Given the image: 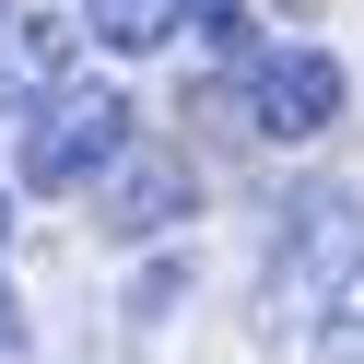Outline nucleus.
Here are the masks:
<instances>
[{
    "label": "nucleus",
    "instance_id": "nucleus-1",
    "mask_svg": "<svg viewBox=\"0 0 364 364\" xmlns=\"http://www.w3.org/2000/svg\"><path fill=\"white\" fill-rule=\"evenodd\" d=\"M353 270H364V188H317L294 235L270 247V317H317Z\"/></svg>",
    "mask_w": 364,
    "mask_h": 364
},
{
    "label": "nucleus",
    "instance_id": "nucleus-2",
    "mask_svg": "<svg viewBox=\"0 0 364 364\" xmlns=\"http://www.w3.org/2000/svg\"><path fill=\"white\" fill-rule=\"evenodd\" d=\"M118 141H129V106L118 95H71V82H59L48 95V118L24 129V188H95L106 165H118Z\"/></svg>",
    "mask_w": 364,
    "mask_h": 364
},
{
    "label": "nucleus",
    "instance_id": "nucleus-3",
    "mask_svg": "<svg viewBox=\"0 0 364 364\" xmlns=\"http://www.w3.org/2000/svg\"><path fill=\"white\" fill-rule=\"evenodd\" d=\"M341 95H353V82H341V59L329 48H282V59H259V82H247V106H259V141H317V129L341 118Z\"/></svg>",
    "mask_w": 364,
    "mask_h": 364
},
{
    "label": "nucleus",
    "instance_id": "nucleus-4",
    "mask_svg": "<svg viewBox=\"0 0 364 364\" xmlns=\"http://www.w3.org/2000/svg\"><path fill=\"white\" fill-rule=\"evenodd\" d=\"M71 59H82V24L71 12H0V106H24V95H59L71 82Z\"/></svg>",
    "mask_w": 364,
    "mask_h": 364
},
{
    "label": "nucleus",
    "instance_id": "nucleus-5",
    "mask_svg": "<svg viewBox=\"0 0 364 364\" xmlns=\"http://www.w3.org/2000/svg\"><path fill=\"white\" fill-rule=\"evenodd\" d=\"M95 212H106V235H165V223L188 212V165H176V153H129V141H118Z\"/></svg>",
    "mask_w": 364,
    "mask_h": 364
},
{
    "label": "nucleus",
    "instance_id": "nucleus-6",
    "mask_svg": "<svg viewBox=\"0 0 364 364\" xmlns=\"http://www.w3.org/2000/svg\"><path fill=\"white\" fill-rule=\"evenodd\" d=\"M71 24L95 36V48H118V59H153L176 24H188V0H82Z\"/></svg>",
    "mask_w": 364,
    "mask_h": 364
},
{
    "label": "nucleus",
    "instance_id": "nucleus-7",
    "mask_svg": "<svg viewBox=\"0 0 364 364\" xmlns=\"http://www.w3.org/2000/svg\"><path fill=\"white\" fill-rule=\"evenodd\" d=\"M317 364H364V270L317 306Z\"/></svg>",
    "mask_w": 364,
    "mask_h": 364
},
{
    "label": "nucleus",
    "instance_id": "nucleus-8",
    "mask_svg": "<svg viewBox=\"0 0 364 364\" xmlns=\"http://www.w3.org/2000/svg\"><path fill=\"white\" fill-rule=\"evenodd\" d=\"M12 341H24V306H12V282H0V353H12Z\"/></svg>",
    "mask_w": 364,
    "mask_h": 364
},
{
    "label": "nucleus",
    "instance_id": "nucleus-9",
    "mask_svg": "<svg viewBox=\"0 0 364 364\" xmlns=\"http://www.w3.org/2000/svg\"><path fill=\"white\" fill-rule=\"evenodd\" d=\"M0 235H12V212H0Z\"/></svg>",
    "mask_w": 364,
    "mask_h": 364
}]
</instances>
